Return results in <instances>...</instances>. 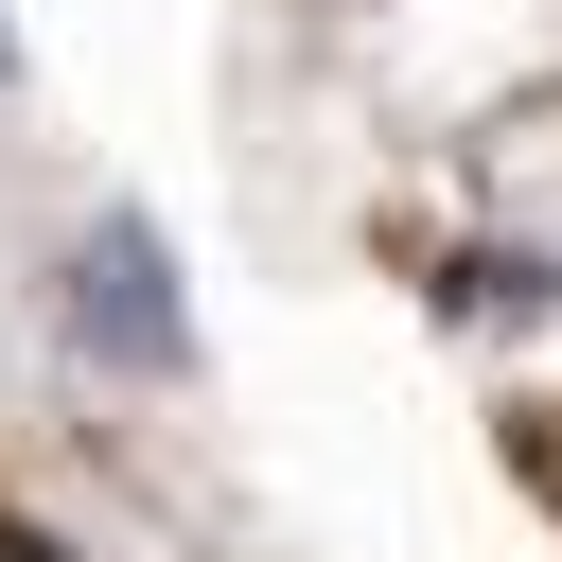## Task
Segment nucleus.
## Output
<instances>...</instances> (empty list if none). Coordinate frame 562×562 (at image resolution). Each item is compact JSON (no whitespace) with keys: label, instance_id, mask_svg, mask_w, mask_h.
Here are the masks:
<instances>
[{"label":"nucleus","instance_id":"obj_2","mask_svg":"<svg viewBox=\"0 0 562 562\" xmlns=\"http://www.w3.org/2000/svg\"><path fill=\"white\" fill-rule=\"evenodd\" d=\"M0 562H53V544H18V527H0Z\"/></svg>","mask_w":562,"mask_h":562},{"label":"nucleus","instance_id":"obj_1","mask_svg":"<svg viewBox=\"0 0 562 562\" xmlns=\"http://www.w3.org/2000/svg\"><path fill=\"white\" fill-rule=\"evenodd\" d=\"M70 316H88V351L176 369V299H158V246H140V228H105V246H88V299H70Z\"/></svg>","mask_w":562,"mask_h":562}]
</instances>
